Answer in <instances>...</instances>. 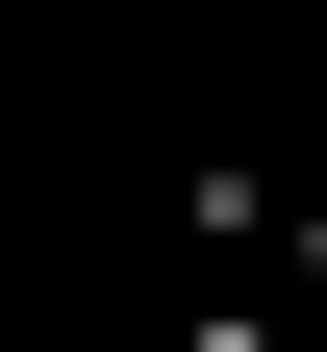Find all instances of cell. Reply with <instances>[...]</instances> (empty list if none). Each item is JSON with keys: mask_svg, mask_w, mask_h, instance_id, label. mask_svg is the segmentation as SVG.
<instances>
[{"mask_svg": "<svg viewBox=\"0 0 327 352\" xmlns=\"http://www.w3.org/2000/svg\"><path fill=\"white\" fill-rule=\"evenodd\" d=\"M176 352H277V302H202V327H176Z\"/></svg>", "mask_w": 327, "mask_h": 352, "instance_id": "6da1fadb", "label": "cell"}, {"mask_svg": "<svg viewBox=\"0 0 327 352\" xmlns=\"http://www.w3.org/2000/svg\"><path fill=\"white\" fill-rule=\"evenodd\" d=\"M302 277H327V201H302Z\"/></svg>", "mask_w": 327, "mask_h": 352, "instance_id": "7a4b0ae2", "label": "cell"}]
</instances>
